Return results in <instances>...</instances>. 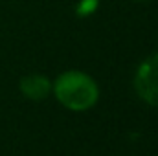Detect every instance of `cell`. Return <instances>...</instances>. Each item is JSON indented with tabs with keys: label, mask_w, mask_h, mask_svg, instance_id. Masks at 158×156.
Listing matches in <instances>:
<instances>
[{
	"label": "cell",
	"mask_w": 158,
	"mask_h": 156,
	"mask_svg": "<svg viewBox=\"0 0 158 156\" xmlns=\"http://www.w3.org/2000/svg\"><path fill=\"white\" fill-rule=\"evenodd\" d=\"M52 94L68 110L85 112L99 99V86L96 79L81 70H66L52 81Z\"/></svg>",
	"instance_id": "cell-1"
},
{
	"label": "cell",
	"mask_w": 158,
	"mask_h": 156,
	"mask_svg": "<svg viewBox=\"0 0 158 156\" xmlns=\"http://www.w3.org/2000/svg\"><path fill=\"white\" fill-rule=\"evenodd\" d=\"M134 90L143 103L158 109V51L143 59L136 68Z\"/></svg>",
	"instance_id": "cell-2"
},
{
	"label": "cell",
	"mask_w": 158,
	"mask_h": 156,
	"mask_svg": "<svg viewBox=\"0 0 158 156\" xmlns=\"http://www.w3.org/2000/svg\"><path fill=\"white\" fill-rule=\"evenodd\" d=\"M19 88L24 97L31 101H42L52 94V81L44 74H28L20 79Z\"/></svg>",
	"instance_id": "cell-3"
},
{
	"label": "cell",
	"mask_w": 158,
	"mask_h": 156,
	"mask_svg": "<svg viewBox=\"0 0 158 156\" xmlns=\"http://www.w3.org/2000/svg\"><path fill=\"white\" fill-rule=\"evenodd\" d=\"M98 9V0H79L77 4V15L79 17H88Z\"/></svg>",
	"instance_id": "cell-4"
},
{
	"label": "cell",
	"mask_w": 158,
	"mask_h": 156,
	"mask_svg": "<svg viewBox=\"0 0 158 156\" xmlns=\"http://www.w3.org/2000/svg\"><path fill=\"white\" fill-rule=\"evenodd\" d=\"M131 2H149V0H131Z\"/></svg>",
	"instance_id": "cell-5"
}]
</instances>
